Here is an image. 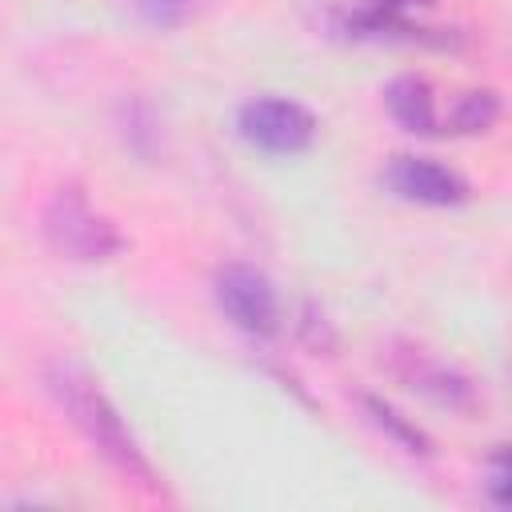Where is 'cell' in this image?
Masks as SVG:
<instances>
[{
    "instance_id": "6da1fadb",
    "label": "cell",
    "mask_w": 512,
    "mask_h": 512,
    "mask_svg": "<svg viewBox=\"0 0 512 512\" xmlns=\"http://www.w3.org/2000/svg\"><path fill=\"white\" fill-rule=\"evenodd\" d=\"M40 380H44V392L52 396V404L64 412V420L80 432V440H84L124 484H132V488L144 492V496L168 500L164 480L156 476V464L148 460V452L140 448V440H136L132 428L124 424L120 408H116L112 396L92 380L88 368H80V364L68 360V356H52V360L40 368Z\"/></svg>"
},
{
    "instance_id": "7a4b0ae2",
    "label": "cell",
    "mask_w": 512,
    "mask_h": 512,
    "mask_svg": "<svg viewBox=\"0 0 512 512\" xmlns=\"http://www.w3.org/2000/svg\"><path fill=\"white\" fill-rule=\"evenodd\" d=\"M44 244L72 264H108L124 252V236L108 212H100L80 184H60L40 204Z\"/></svg>"
},
{
    "instance_id": "3957f363",
    "label": "cell",
    "mask_w": 512,
    "mask_h": 512,
    "mask_svg": "<svg viewBox=\"0 0 512 512\" xmlns=\"http://www.w3.org/2000/svg\"><path fill=\"white\" fill-rule=\"evenodd\" d=\"M380 364H384L408 392H416L420 400H428V404L440 408V412L476 416V412L484 408L480 384H476L464 368H456L452 360L428 352L424 344L388 340V344H380Z\"/></svg>"
},
{
    "instance_id": "277c9868",
    "label": "cell",
    "mask_w": 512,
    "mask_h": 512,
    "mask_svg": "<svg viewBox=\"0 0 512 512\" xmlns=\"http://www.w3.org/2000/svg\"><path fill=\"white\" fill-rule=\"evenodd\" d=\"M236 132L248 148L264 156H300L316 144L320 120L308 104L292 96H252L236 112Z\"/></svg>"
},
{
    "instance_id": "5b68a950",
    "label": "cell",
    "mask_w": 512,
    "mask_h": 512,
    "mask_svg": "<svg viewBox=\"0 0 512 512\" xmlns=\"http://www.w3.org/2000/svg\"><path fill=\"white\" fill-rule=\"evenodd\" d=\"M212 300L220 308V316L252 336V340H268L280 332V292L268 280V272H260L256 264H224L216 268L212 280Z\"/></svg>"
},
{
    "instance_id": "8992f818",
    "label": "cell",
    "mask_w": 512,
    "mask_h": 512,
    "mask_svg": "<svg viewBox=\"0 0 512 512\" xmlns=\"http://www.w3.org/2000/svg\"><path fill=\"white\" fill-rule=\"evenodd\" d=\"M380 188L404 204H420V208H456L468 200V180L432 160V156H416V152H400L380 168Z\"/></svg>"
},
{
    "instance_id": "52a82bcc",
    "label": "cell",
    "mask_w": 512,
    "mask_h": 512,
    "mask_svg": "<svg viewBox=\"0 0 512 512\" xmlns=\"http://www.w3.org/2000/svg\"><path fill=\"white\" fill-rule=\"evenodd\" d=\"M420 8L428 0H360L340 16V28L372 40H428V28L416 20Z\"/></svg>"
},
{
    "instance_id": "ba28073f",
    "label": "cell",
    "mask_w": 512,
    "mask_h": 512,
    "mask_svg": "<svg viewBox=\"0 0 512 512\" xmlns=\"http://www.w3.org/2000/svg\"><path fill=\"white\" fill-rule=\"evenodd\" d=\"M384 108L388 116L412 132V136H436L440 132V112H436V92L420 72L392 76L384 84Z\"/></svg>"
},
{
    "instance_id": "9c48e42d",
    "label": "cell",
    "mask_w": 512,
    "mask_h": 512,
    "mask_svg": "<svg viewBox=\"0 0 512 512\" xmlns=\"http://www.w3.org/2000/svg\"><path fill=\"white\" fill-rule=\"evenodd\" d=\"M360 408H364V416L372 420V428H376L384 440H392L404 456H420V460L432 456L428 432H424L416 420H408L400 408H392L384 396H360Z\"/></svg>"
},
{
    "instance_id": "30bf717a",
    "label": "cell",
    "mask_w": 512,
    "mask_h": 512,
    "mask_svg": "<svg viewBox=\"0 0 512 512\" xmlns=\"http://www.w3.org/2000/svg\"><path fill=\"white\" fill-rule=\"evenodd\" d=\"M500 116H504V100H500L496 88H468L452 100V108L440 124L452 136H484L500 124Z\"/></svg>"
},
{
    "instance_id": "8fae6325",
    "label": "cell",
    "mask_w": 512,
    "mask_h": 512,
    "mask_svg": "<svg viewBox=\"0 0 512 512\" xmlns=\"http://www.w3.org/2000/svg\"><path fill=\"white\" fill-rule=\"evenodd\" d=\"M216 0H120V8L152 32H176L192 20H200Z\"/></svg>"
},
{
    "instance_id": "7c38bea8",
    "label": "cell",
    "mask_w": 512,
    "mask_h": 512,
    "mask_svg": "<svg viewBox=\"0 0 512 512\" xmlns=\"http://www.w3.org/2000/svg\"><path fill=\"white\" fill-rule=\"evenodd\" d=\"M116 124H120V140L136 156H152L156 152V144H160V120H156V112L144 100H124Z\"/></svg>"
},
{
    "instance_id": "4fadbf2b",
    "label": "cell",
    "mask_w": 512,
    "mask_h": 512,
    "mask_svg": "<svg viewBox=\"0 0 512 512\" xmlns=\"http://www.w3.org/2000/svg\"><path fill=\"white\" fill-rule=\"evenodd\" d=\"M300 336H304V344L312 352H332L336 348V332H332V324L324 320V312L316 304H304V312H300Z\"/></svg>"
},
{
    "instance_id": "5bb4252c",
    "label": "cell",
    "mask_w": 512,
    "mask_h": 512,
    "mask_svg": "<svg viewBox=\"0 0 512 512\" xmlns=\"http://www.w3.org/2000/svg\"><path fill=\"white\" fill-rule=\"evenodd\" d=\"M484 492H488V500H492L496 508L508 504V460H504V448H500V444H496V452H492V460H488Z\"/></svg>"
}]
</instances>
